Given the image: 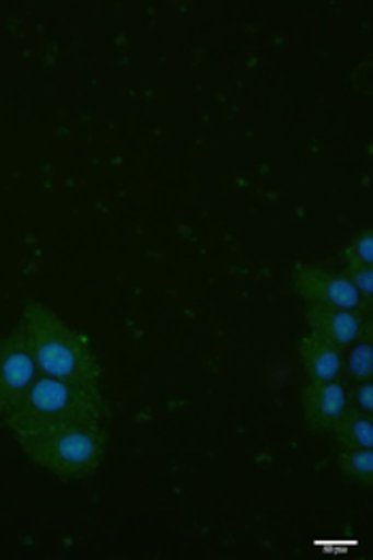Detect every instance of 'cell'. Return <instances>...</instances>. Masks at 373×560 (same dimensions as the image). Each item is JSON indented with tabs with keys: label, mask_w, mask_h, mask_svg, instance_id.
Here are the masks:
<instances>
[{
	"label": "cell",
	"mask_w": 373,
	"mask_h": 560,
	"mask_svg": "<svg viewBox=\"0 0 373 560\" xmlns=\"http://www.w3.org/2000/svg\"><path fill=\"white\" fill-rule=\"evenodd\" d=\"M82 422H105L103 388L80 386L47 375H39L31 390L2 420L18 445L47 431Z\"/></svg>",
	"instance_id": "cell-1"
},
{
	"label": "cell",
	"mask_w": 373,
	"mask_h": 560,
	"mask_svg": "<svg viewBox=\"0 0 373 560\" xmlns=\"http://www.w3.org/2000/svg\"><path fill=\"white\" fill-rule=\"evenodd\" d=\"M42 375L62 382L103 388V366L88 339L42 303H31L20 322Z\"/></svg>",
	"instance_id": "cell-2"
},
{
	"label": "cell",
	"mask_w": 373,
	"mask_h": 560,
	"mask_svg": "<svg viewBox=\"0 0 373 560\" xmlns=\"http://www.w3.org/2000/svg\"><path fill=\"white\" fill-rule=\"evenodd\" d=\"M22 452L49 476L65 481L90 478L107 452L105 422H82L22 441Z\"/></svg>",
	"instance_id": "cell-3"
},
{
	"label": "cell",
	"mask_w": 373,
	"mask_h": 560,
	"mask_svg": "<svg viewBox=\"0 0 373 560\" xmlns=\"http://www.w3.org/2000/svg\"><path fill=\"white\" fill-rule=\"evenodd\" d=\"M39 375L42 371L20 328L4 335L0 339V422L31 390Z\"/></svg>",
	"instance_id": "cell-4"
},
{
	"label": "cell",
	"mask_w": 373,
	"mask_h": 560,
	"mask_svg": "<svg viewBox=\"0 0 373 560\" xmlns=\"http://www.w3.org/2000/svg\"><path fill=\"white\" fill-rule=\"evenodd\" d=\"M292 288L307 305L348 310L370 318L359 292L341 273H331L316 265H296L292 269Z\"/></svg>",
	"instance_id": "cell-5"
},
{
	"label": "cell",
	"mask_w": 373,
	"mask_h": 560,
	"mask_svg": "<svg viewBox=\"0 0 373 560\" xmlns=\"http://www.w3.org/2000/svg\"><path fill=\"white\" fill-rule=\"evenodd\" d=\"M350 409L348 388L335 382H303L301 388V413L312 431L329 433Z\"/></svg>",
	"instance_id": "cell-6"
},
{
	"label": "cell",
	"mask_w": 373,
	"mask_h": 560,
	"mask_svg": "<svg viewBox=\"0 0 373 560\" xmlns=\"http://www.w3.org/2000/svg\"><path fill=\"white\" fill-rule=\"evenodd\" d=\"M305 322L312 332L323 335L341 350L359 341L365 335V330L372 326L370 318L363 314L337 310V307H316V305H307Z\"/></svg>",
	"instance_id": "cell-7"
},
{
	"label": "cell",
	"mask_w": 373,
	"mask_h": 560,
	"mask_svg": "<svg viewBox=\"0 0 373 560\" xmlns=\"http://www.w3.org/2000/svg\"><path fill=\"white\" fill-rule=\"evenodd\" d=\"M303 382H335L343 373L341 348L318 332H305L299 341Z\"/></svg>",
	"instance_id": "cell-8"
},
{
	"label": "cell",
	"mask_w": 373,
	"mask_h": 560,
	"mask_svg": "<svg viewBox=\"0 0 373 560\" xmlns=\"http://www.w3.org/2000/svg\"><path fill=\"white\" fill-rule=\"evenodd\" d=\"M329 433H331L333 441H335V447L372 450V413H365L357 407H350Z\"/></svg>",
	"instance_id": "cell-9"
},
{
	"label": "cell",
	"mask_w": 373,
	"mask_h": 560,
	"mask_svg": "<svg viewBox=\"0 0 373 560\" xmlns=\"http://www.w3.org/2000/svg\"><path fill=\"white\" fill-rule=\"evenodd\" d=\"M335 465L339 474L352 483L370 488L373 483V454L372 450H346L337 447Z\"/></svg>",
	"instance_id": "cell-10"
},
{
	"label": "cell",
	"mask_w": 373,
	"mask_h": 560,
	"mask_svg": "<svg viewBox=\"0 0 373 560\" xmlns=\"http://www.w3.org/2000/svg\"><path fill=\"white\" fill-rule=\"evenodd\" d=\"M372 326L365 330V335L350 346L348 359L343 362V369L348 371L352 382H368L373 375L372 352Z\"/></svg>",
	"instance_id": "cell-11"
},
{
	"label": "cell",
	"mask_w": 373,
	"mask_h": 560,
	"mask_svg": "<svg viewBox=\"0 0 373 560\" xmlns=\"http://www.w3.org/2000/svg\"><path fill=\"white\" fill-rule=\"evenodd\" d=\"M343 267H372L373 241L372 231L365 229L357 233L350 243L343 247Z\"/></svg>",
	"instance_id": "cell-12"
},
{
	"label": "cell",
	"mask_w": 373,
	"mask_h": 560,
	"mask_svg": "<svg viewBox=\"0 0 373 560\" xmlns=\"http://www.w3.org/2000/svg\"><path fill=\"white\" fill-rule=\"evenodd\" d=\"M346 280L350 281V285L359 292L368 314H372L373 303V273L372 267H343L341 273Z\"/></svg>",
	"instance_id": "cell-13"
},
{
	"label": "cell",
	"mask_w": 373,
	"mask_h": 560,
	"mask_svg": "<svg viewBox=\"0 0 373 560\" xmlns=\"http://www.w3.org/2000/svg\"><path fill=\"white\" fill-rule=\"evenodd\" d=\"M350 407H357L365 413H373V386L372 380L368 382H354L352 390H348Z\"/></svg>",
	"instance_id": "cell-14"
}]
</instances>
